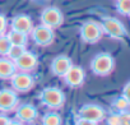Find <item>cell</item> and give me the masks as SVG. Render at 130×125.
<instances>
[{
    "label": "cell",
    "mask_w": 130,
    "mask_h": 125,
    "mask_svg": "<svg viewBox=\"0 0 130 125\" xmlns=\"http://www.w3.org/2000/svg\"><path fill=\"white\" fill-rule=\"evenodd\" d=\"M115 59L110 52H100L91 60V70L97 77H108L115 69Z\"/></svg>",
    "instance_id": "6da1fadb"
},
{
    "label": "cell",
    "mask_w": 130,
    "mask_h": 125,
    "mask_svg": "<svg viewBox=\"0 0 130 125\" xmlns=\"http://www.w3.org/2000/svg\"><path fill=\"white\" fill-rule=\"evenodd\" d=\"M40 102L50 110H60L67 101L65 93L57 87H45L38 95Z\"/></svg>",
    "instance_id": "7a4b0ae2"
},
{
    "label": "cell",
    "mask_w": 130,
    "mask_h": 125,
    "mask_svg": "<svg viewBox=\"0 0 130 125\" xmlns=\"http://www.w3.org/2000/svg\"><path fill=\"white\" fill-rule=\"evenodd\" d=\"M103 35H107L113 40H124L127 36L125 24L115 17H103L100 22Z\"/></svg>",
    "instance_id": "3957f363"
},
{
    "label": "cell",
    "mask_w": 130,
    "mask_h": 125,
    "mask_svg": "<svg viewBox=\"0 0 130 125\" xmlns=\"http://www.w3.org/2000/svg\"><path fill=\"white\" fill-rule=\"evenodd\" d=\"M79 36H80V38L84 43L94 45L102 38L103 31H102L100 22L86 21L79 28Z\"/></svg>",
    "instance_id": "277c9868"
},
{
    "label": "cell",
    "mask_w": 130,
    "mask_h": 125,
    "mask_svg": "<svg viewBox=\"0 0 130 125\" xmlns=\"http://www.w3.org/2000/svg\"><path fill=\"white\" fill-rule=\"evenodd\" d=\"M9 81H10L12 89L15 91L17 93L29 92L36 84L35 77L31 73H24V72H15Z\"/></svg>",
    "instance_id": "5b68a950"
},
{
    "label": "cell",
    "mask_w": 130,
    "mask_h": 125,
    "mask_svg": "<svg viewBox=\"0 0 130 125\" xmlns=\"http://www.w3.org/2000/svg\"><path fill=\"white\" fill-rule=\"evenodd\" d=\"M77 117L100 124L101 121L105 120L106 111L102 106H100L97 103H86V105L80 106L79 110L77 111Z\"/></svg>",
    "instance_id": "8992f818"
},
{
    "label": "cell",
    "mask_w": 130,
    "mask_h": 125,
    "mask_svg": "<svg viewBox=\"0 0 130 125\" xmlns=\"http://www.w3.org/2000/svg\"><path fill=\"white\" fill-rule=\"evenodd\" d=\"M40 21H41V24L55 29V28H59L64 23V15H62V12L59 8L47 7L41 12Z\"/></svg>",
    "instance_id": "52a82bcc"
},
{
    "label": "cell",
    "mask_w": 130,
    "mask_h": 125,
    "mask_svg": "<svg viewBox=\"0 0 130 125\" xmlns=\"http://www.w3.org/2000/svg\"><path fill=\"white\" fill-rule=\"evenodd\" d=\"M31 38L33 40V42L37 45V46H41V47H47L50 46L54 40H55V32L52 28H48L43 24H40V26H36L32 28L31 31Z\"/></svg>",
    "instance_id": "ba28073f"
},
{
    "label": "cell",
    "mask_w": 130,
    "mask_h": 125,
    "mask_svg": "<svg viewBox=\"0 0 130 125\" xmlns=\"http://www.w3.org/2000/svg\"><path fill=\"white\" fill-rule=\"evenodd\" d=\"M17 72H24V73H32L38 67V57L33 51L26 50L17 60L13 61Z\"/></svg>",
    "instance_id": "9c48e42d"
},
{
    "label": "cell",
    "mask_w": 130,
    "mask_h": 125,
    "mask_svg": "<svg viewBox=\"0 0 130 125\" xmlns=\"http://www.w3.org/2000/svg\"><path fill=\"white\" fill-rule=\"evenodd\" d=\"M65 86H68L69 88H79L84 84L86 82V70L79 67V65H72L70 69L65 73V75L62 77Z\"/></svg>",
    "instance_id": "30bf717a"
},
{
    "label": "cell",
    "mask_w": 130,
    "mask_h": 125,
    "mask_svg": "<svg viewBox=\"0 0 130 125\" xmlns=\"http://www.w3.org/2000/svg\"><path fill=\"white\" fill-rule=\"evenodd\" d=\"M18 105H19V97L15 91L8 88L0 89V111L4 114L13 112Z\"/></svg>",
    "instance_id": "8fae6325"
},
{
    "label": "cell",
    "mask_w": 130,
    "mask_h": 125,
    "mask_svg": "<svg viewBox=\"0 0 130 125\" xmlns=\"http://www.w3.org/2000/svg\"><path fill=\"white\" fill-rule=\"evenodd\" d=\"M15 111V119L22 124H33L38 119V110L32 103L18 105Z\"/></svg>",
    "instance_id": "7c38bea8"
},
{
    "label": "cell",
    "mask_w": 130,
    "mask_h": 125,
    "mask_svg": "<svg viewBox=\"0 0 130 125\" xmlns=\"http://www.w3.org/2000/svg\"><path fill=\"white\" fill-rule=\"evenodd\" d=\"M72 65H73L72 57H69L67 55H59L52 59L50 69H51L52 75H55L57 78H62L65 75V73L70 69Z\"/></svg>",
    "instance_id": "4fadbf2b"
},
{
    "label": "cell",
    "mask_w": 130,
    "mask_h": 125,
    "mask_svg": "<svg viewBox=\"0 0 130 125\" xmlns=\"http://www.w3.org/2000/svg\"><path fill=\"white\" fill-rule=\"evenodd\" d=\"M32 28H33L32 18L27 14H18V15L13 17L12 21H10V29L29 35Z\"/></svg>",
    "instance_id": "5bb4252c"
},
{
    "label": "cell",
    "mask_w": 130,
    "mask_h": 125,
    "mask_svg": "<svg viewBox=\"0 0 130 125\" xmlns=\"http://www.w3.org/2000/svg\"><path fill=\"white\" fill-rule=\"evenodd\" d=\"M17 72L14 63L7 56H0V79L8 81Z\"/></svg>",
    "instance_id": "9a60e30c"
},
{
    "label": "cell",
    "mask_w": 130,
    "mask_h": 125,
    "mask_svg": "<svg viewBox=\"0 0 130 125\" xmlns=\"http://www.w3.org/2000/svg\"><path fill=\"white\" fill-rule=\"evenodd\" d=\"M7 37L9 38L10 43L14 45V46L27 47V45H28V35H26V33H22V32L10 29V31L7 33Z\"/></svg>",
    "instance_id": "2e32d148"
},
{
    "label": "cell",
    "mask_w": 130,
    "mask_h": 125,
    "mask_svg": "<svg viewBox=\"0 0 130 125\" xmlns=\"http://www.w3.org/2000/svg\"><path fill=\"white\" fill-rule=\"evenodd\" d=\"M111 108H112V112H125V111H129L130 108V100L122 97L121 95L117 96L116 98L112 100L111 102Z\"/></svg>",
    "instance_id": "e0dca14e"
},
{
    "label": "cell",
    "mask_w": 130,
    "mask_h": 125,
    "mask_svg": "<svg viewBox=\"0 0 130 125\" xmlns=\"http://www.w3.org/2000/svg\"><path fill=\"white\" fill-rule=\"evenodd\" d=\"M41 124L42 125H62V117L56 111H48L42 116Z\"/></svg>",
    "instance_id": "ac0fdd59"
},
{
    "label": "cell",
    "mask_w": 130,
    "mask_h": 125,
    "mask_svg": "<svg viewBox=\"0 0 130 125\" xmlns=\"http://www.w3.org/2000/svg\"><path fill=\"white\" fill-rule=\"evenodd\" d=\"M116 12L122 17L130 15V0H116Z\"/></svg>",
    "instance_id": "d6986e66"
},
{
    "label": "cell",
    "mask_w": 130,
    "mask_h": 125,
    "mask_svg": "<svg viewBox=\"0 0 130 125\" xmlns=\"http://www.w3.org/2000/svg\"><path fill=\"white\" fill-rule=\"evenodd\" d=\"M10 47H12V43L9 38L7 37V35H2L0 36V56H7Z\"/></svg>",
    "instance_id": "ffe728a7"
},
{
    "label": "cell",
    "mask_w": 130,
    "mask_h": 125,
    "mask_svg": "<svg viewBox=\"0 0 130 125\" xmlns=\"http://www.w3.org/2000/svg\"><path fill=\"white\" fill-rule=\"evenodd\" d=\"M26 50H27V47H23V46H14V45H12V47H10V50H9L7 57L10 59L12 61H14V60H17V59H18V57H19Z\"/></svg>",
    "instance_id": "44dd1931"
},
{
    "label": "cell",
    "mask_w": 130,
    "mask_h": 125,
    "mask_svg": "<svg viewBox=\"0 0 130 125\" xmlns=\"http://www.w3.org/2000/svg\"><path fill=\"white\" fill-rule=\"evenodd\" d=\"M106 119V124L107 125H122L121 124V117H120V112H111Z\"/></svg>",
    "instance_id": "7402d4cb"
},
{
    "label": "cell",
    "mask_w": 130,
    "mask_h": 125,
    "mask_svg": "<svg viewBox=\"0 0 130 125\" xmlns=\"http://www.w3.org/2000/svg\"><path fill=\"white\" fill-rule=\"evenodd\" d=\"M7 28H8V21L7 17L4 14L0 13V36L7 33Z\"/></svg>",
    "instance_id": "603a6c76"
},
{
    "label": "cell",
    "mask_w": 130,
    "mask_h": 125,
    "mask_svg": "<svg viewBox=\"0 0 130 125\" xmlns=\"http://www.w3.org/2000/svg\"><path fill=\"white\" fill-rule=\"evenodd\" d=\"M74 125H98V124H97V122L88 121V120H84V119H80V117H77V116H75Z\"/></svg>",
    "instance_id": "cb8c5ba5"
},
{
    "label": "cell",
    "mask_w": 130,
    "mask_h": 125,
    "mask_svg": "<svg viewBox=\"0 0 130 125\" xmlns=\"http://www.w3.org/2000/svg\"><path fill=\"white\" fill-rule=\"evenodd\" d=\"M129 88H130V82H126L124 88H122V93H121V96L127 98V100H130V97H129Z\"/></svg>",
    "instance_id": "d4e9b609"
},
{
    "label": "cell",
    "mask_w": 130,
    "mask_h": 125,
    "mask_svg": "<svg viewBox=\"0 0 130 125\" xmlns=\"http://www.w3.org/2000/svg\"><path fill=\"white\" fill-rule=\"evenodd\" d=\"M10 121V119L4 115V114H0V125H8V122Z\"/></svg>",
    "instance_id": "484cf974"
},
{
    "label": "cell",
    "mask_w": 130,
    "mask_h": 125,
    "mask_svg": "<svg viewBox=\"0 0 130 125\" xmlns=\"http://www.w3.org/2000/svg\"><path fill=\"white\" fill-rule=\"evenodd\" d=\"M8 125H23L21 121H18V120H12L10 119V121L8 122Z\"/></svg>",
    "instance_id": "4316f807"
}]
</instances>
